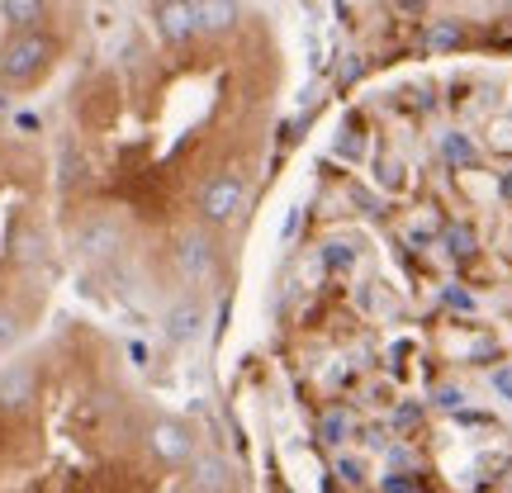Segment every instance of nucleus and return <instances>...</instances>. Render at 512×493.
Instances as JSON below:
<instances>
[{"mask_svg": "<svg viewBox=\"0 0 512 493\" xmlns=\"http://www.w3.org/2000/svg\"><path fill=\"white\" fill-rule=\"evenodd\" d=\"M299 233H304V209H290V214H285V223H280V242H285V247H294V242H299Z\"/></svg>", "mask_w": 512, "mask_h": 493, "instance_id": "17", "label": "nucleus"}, {"mask_svg": "<svg viewBox=\"0 0 512 493\" xmlns=\"http://www.w3.org/2000/svg\"><path fill=\"white\" fill-rule=\"evenodd\" d=\"M176 271L185 275V285H214V275H219L214 238H209V233H185V238L176 242Z\"/></svg>", "mask_w": 512, "mask_h": 493, "instance_id": "3", "label": "nucleus"}, {"mask_svg": "<svg viewBox=\"0 0 512 493\" xmlns=\"http://www.w3.org/2000/svg\"><path fill=\"white\" fill-rule=\"evenodd\" d=\"M437 403H441V408H460V389H441Z\"/></svg>", "mask_w": 512, "mask_h": 493, "instance_id": "21", "label": "nucleus"}, {"mask_svg": "<svg viewBox=\"0 0 512 493\" xmlns=\"http://www.w3.org/2000/svg\"><path fill=\"white\" fill-rule=\"evenodd\" d=\"M456 43H460V24H451V19L427 29V48H432V53H446V48H456Z\"/></svg>", "mask_w": 512, "mask_h": 493, "instance_id": "15", "label": "nucleus"}, {"mask_svg": "<svg viewBox=\"0 0 512 493\" xmlns=\"http://www.w3.org/2000/svg\"><path fill=\"white\" fill-rule=\"evenodd\" d=\"M242 204H247V185H242V176L219 171V176L204 181V190H200V219L204 223H233Z\"/></svg>", "mask_w": 512, "mask_h": 493, "instance_id": "2", "label": "nucleus"}, {"mask_svg": "<svg viewBox=\"0 0 512 493\" xmlns=\"http://www.w3.org/2000/svg\"><path fill=\"white\" fill-rule=\"evenodd\" d=\"M323 441H342V418H328V422H323Z\"/></svg>", "mask_w": 512, "mask_h": 493, "instance_id": "19", "label": "nucleus"}, {"mask_svg": "<svg viewBox=\"0 0 512 493\" xmlns=\"http://www.w3.org/2000/svg\"><path fill=\"white\" fill-rule=\"evenodd\" d=\"M498 195H503V200H512V171L503 176V181H498Z\"/></svg>", "mask_w": 512, "mask_h": 493, "instance_id": "23", "label": "nucleus"}, {"mask_svg": "<svg viewBox=\"0 0 512 493\" xmlns=\"http://www.w3.org/2000/svg\"><path fill=\"white\" fill-rule=\"evenodd\" d=\"M43 15H48L43 0H0V19H5L10 29H38Z\"/></svg>", "mask_w": 512, "mask_h": 493, "instance_id": "11", "label": "nucleus"}, {"mask_svg": "<svg viewBox=\"0 0 512 493\" xmlns=\"http://www.w3.org/2000/svg\"><path fill=\"white\" fill-rule=\"evenodd\" d=\"M494 384H498V394H503V399H512V370H498Z\"/></svg>", "mask_w": 512, "mask_h": 493, "instance_id": "20", "label": "nucleus"}, {"mask_svg": "<svg viewBox=\"0 0 512 493\" xmlns=\"http://www.w3.org/2000/svg\"><path fill=\"white\" fill-rule=\"evenodd\" d=\"M200 332H204V309L195 299H185V304H176V309L166 313V337H171L176 347H190Z\"/></svg>", "mask_w": 512, "mask_h": 493, "instance_id": "10", "label": "nucleus"}, {"mask_svg": "<svg viewBox=\"0 0 512 493\" xmlns=\"http://www.w3.org/2000/svg\"><path fill=\"white\" fill-rule=\"evenodd\" d=\"M48 62H53V38L38 34V29H15V38L0 48V76H5L10 86L34 81Z\"/></svg>", "mask_w": 512, "mask_h": 493, "instance_id": "1", "label": "nucleus"}, {"mask_svg": "<svg viewBox=\"0 0 512 493\" xmlns=\"http://www.w3.org/2000/svg\"><path fill=\"white\" fill-rule=\"evenodd\" d=\"M147 446H152V456L162 460V465H190V456H195V437H190V427L176 418L152 422Z\"/></svg>", "mask_w": 512, "mask_h": 493, "instance_id": "4", "label": "nucleus"}, {"mask_svg": "<svg viewBox=\"0 0 512 493\" xmlns=\"http://www.w3.org/2000/svg\"><path fill=\"white\" fill-rule=\"evenodd\" d=\"M342 475H347L351 484H361V465H356V460H342Z\"/></svg>", "mask_w": 512, "mask_h": 493, "instance_id": "22", "label": "nucleus"}, {"mask_svg": "<svg viewBox=\"0 0 512 493\" xmlns=\"http://www.w3.org/2000/svg\"><path fill=\"white\" fill-rule=\"evenodd\" d=\"M152 19H157V34L166 43H190L200 34V19H195V0H157L152 5Z\"/></svg>", "mask_w": 512, "mask_h": 493, "instance_id": "5", "label": "nucleus"}, {"mask_svg": "<svg viewBox=\"0 0 512 493\" xmlns=\"http://www.w3.org/2000/svg\"><path fill=\"white\" fill-rule=\"evenodd\" d=\"M195 19H200V34H233L242 5L238 0H195Z\"/></svg>", "mask_w": 512, "mask_h": 493, "instance_id": "9", "label": "nucleus"}, {"mask_svg": "<svg viewBox=\"0 0 512 493\" xmlns=\"http://www.w3.org/2000/svg\"><path fill=\"white\" fill-rule=\"evenodd\" d=\"M19 337H24V318H19V309H10V304H0V356L15 347Z\"/></svg>", "mask_w": 512, "mask_h": 493, "instance_id": "14", "label": "nucleus"}, {"mask_svg": "<svg viewBox=\"0 0 512 493\" xmlns=\"http://www.w3.org/2000/svg\"><path fill=\"white\" fill-rule=\"evenodd\" d=\"M441 162L470 166V162H475V143H470L465 133H446V138H441Z\"/></svg>", "mask_w": 512, "mask_h": 493, "instance_id": "12", "label": "nucleus"}, {"mask_svg": "<svg viewBox=\"0 0 512 493\" xmlns=\"http://www.w3.org/2000/svg\"><path fill=\"white\" fill-rule=\"evenodd\" d=\"M318 261H323V271H351L356 266V252H351L347 242H323V252H318Z\"/></svg>", "mask_w": 512, "mask_h": 493, "instance_id": "13", "label": "nucleus"}, {"mask_svg": "<svg viewBox=\"0 0 512 493\" xmlns=\"http://www.w3.org/2000/svg\"><path fill=\"white\" fill-rule=\"evenodd\" d=\"M446 247H451V256L465 261V256L475 252V233H470L465 223H451V228H446Z\"/></svg>", "mask_w": 512, "mask_h": 493, "instance_id": "16", "label": "nucleus"}, {"mask_svg": "<svg viewBox=\"0 0 512 493\" xmlns=\"http://www.w3.org/2000/svg\"><path fill=\"white\" fill-rule=\"evenodd\" d=\"M119 242H124V233H119V223L110 219H91L81 233H76V252L86 256V261H105V256L119 252Z\"/></svg>", "mask_w": 512, "mask_h": 493, "instance_id": "6", "label": "nucleus"}, {"mask_svg": "<svg viewBox=\"0 0 512 493\" xmlns=\"http://www.w3.org/2000/svg\"><path fill=\"white\" fill-rule=\"evenodd\" d=\"M34 399V366H5L0 370V413H24Z\"/></svg>", "mask_w": 512, "mask_h": 493, "instance_id": "7", "label": "nucleus"}, {"mask_svg": "<svg viewBox=\"0 0 512 493\" xmlns=\"http://www.w3.org/2000/svg\"><path fill=\"white\" fill-rule=\"evenodd\" d=\"M190 489L195 493H228L233 489V470L223 456H190Z\"/></svg>", "mask_w": 512, "mask_h": 493, "instance_id": "8", "label": "nucleus"}, {"mask_svg": "<svg viewBox=\"0 0 512 493\" xmlns=\"http://www.w3.org/2000/svg\"><path fill=\"white\" fill-rule=\"evenodd\" d=\"M81 181V166H76V147L67 143V171H62V185H76Z\"/></svg>", "mask_w": 512, "mask_h": 493, "instance_id": "18", "label": "nucleus"}]
</instances>
